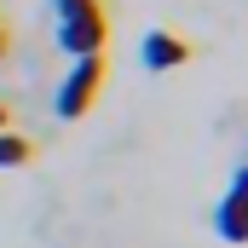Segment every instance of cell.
Here are the masks:
<instances>
[{
  "label": "cell",
  "mask_w": 248,
  "mask_h": 248,
  "mask_svg": "<svg viewBox=\"0 0 248 248\" xmlns=\"http://www.w3.org/2000/svg\"><path fill=\"white\" fill-rule=\"evenodd\" d=\"M243 202H248V173L237 168V179H231L225 202H219V214H214V231H219L225 243H243Z\"/></svg>",
  "instance_id": "obj_4"
},
{
  "label": "cell",
  "mask_w": 248,
  "mask_h": 248,
  "mask_svg": "<svg viewBox=\"0 0 248 248\" xmlns=\"http://www.w3.org/2000/svg\"><path fill=\"white\" fill-rule=\"evenodd\" d=\"M104 81H110V58H104V52L75 58V63H69V75L58 81V93H52V116H63V122H81V116L98 104Z\"/></svg>",
  "instance_id": "obj_2"
},
{
  "label": "cell",
  "mask_w": 248,
  "mask_h": 248,
  "mask_svg": "<svg viewBox=\"0 0 248 248\" xmlns=\"http://www.w3.org/2000/svg\"><path fill=\"white\" fill-rule=\"evenodd\" d=\"M12 52V23H6V12H0V58Z\"/></svg>",
  "instance_id": "obj_6"
},
{
  "label": "cell",
  "mask_w": 248,
  "mask_h": 248,
  "mask_svg": "<svg viewBox=\"0 0 248 248\" xmlns=\"http://www.w3.org/2000/svg\"><path fill=\"white\" fill-rule=\"evenodd\" d=\"M0 127H12V110H6V104H0Z\"/></svg>",
  "instance_id": "obj_7"
},
{
  "label": "cell",
  "mask_w": 248,
  "mask_h": 248,
  "mask_svg": "<svg viewBox=\"0 0 248 248\" xmlns=\"http://www.w3.org/2000/svg\"><path fill=\"white\" fill-rule=\"evenodd\" d=\"M139 58H144V69H179V63L196 58V46L185 35H173V29H150L144 46H139Z\"/></svg>",
  "instance_id": "obj_3"
},
{
  "label": "cell",
  "mask_w": 248,
  "mask_h": 248,
  "mask_svg": "<svg viewBox=\"0 0 248 248\" xmlns=\"http://www.w3.org/2000/svg\"><path fill=\"white\" fill-rule=\"evenodd\" d=\"M41 156V144L29 139V133H12V127H0V168H29Z\"/></svg>",
  "instance_id": "obj_5"
},
{
  "label": "cell",
  "mask_w": 248,
  "mask_h": 248,
  "mask_svg": "<svg viewBox=\"0 0 248 248\" xmlns=\"http://www.w3.org/2000/svg\"><path fill=\"white\" fill-rule=\"evenodd\" d=\"M110 29H116V12L110 0H52V35L69 58H93L110 46Z\"/></svg>",
  "instance_id": "obj_1"
}]
</instances>
